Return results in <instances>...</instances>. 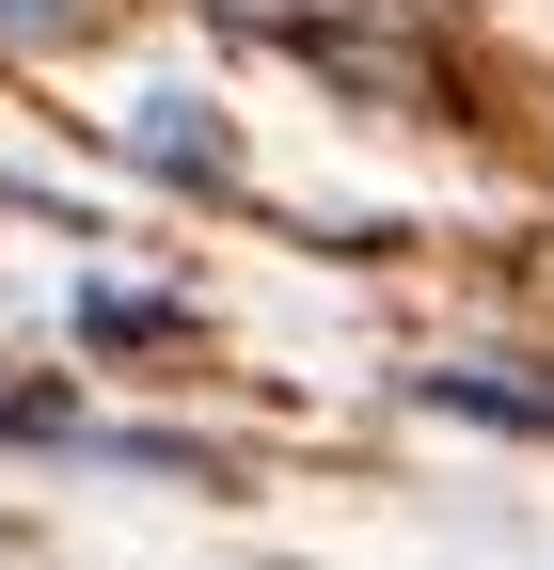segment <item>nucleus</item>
<instances>
[{"instance_id":"20e7f679","label":"nucleus","mask_w":554,"mask_h":570,"mask_svg":"<svg viewBox=\"0 0 554 570\" xmlns=\"http://www.w3.org/2000/svg\"><path fill=\"white\" fill-rule=\"evenodd\" d=\"M0 17H17V32H80V0H0Z\"/></svg>"},{"instance_id":"f257e3e1","label":"nucleus","mask_w":554,"mask_h":570,"mask_svg":"<svg viewBox=\"0 0 554 570\" xmlns=\"http://www.w3.org/2000/svg\"><path fill=\"white\" fill-rule=\"evenodd\" d=\"M127 142H144L159 175H190V190H222V175H238V142L206 127V96H144V111H127Z\"/></svg>"},{"instance_id":"f03ea898","label":"nucleus","mask_w":554,"mask_h":570,"mask_svg":"<svg viewBox=\"0 0 554 570\" xmlns=\"http://www.w3.org/2000/svg\"><path fill=\"white\" fill-rule=\"evenodd\" d=\"M444 412H492V428H554V381H492V365H444Z\"/></svg>"},{"instance_id":"7ed1b4c3","label":"nucleus","mask_w":554,"mask_h":570,"mask_svg":"<svg viewBox=\"0 0 554 570\" xmlns=\"http://www.w3.org/2000/svg\"><path fill=\"white\" fill-rule=\"evenodd\" d=\"M80 333L127 348V333H175V302H144V285H80Z\"/></svg>"}]
</instances>
